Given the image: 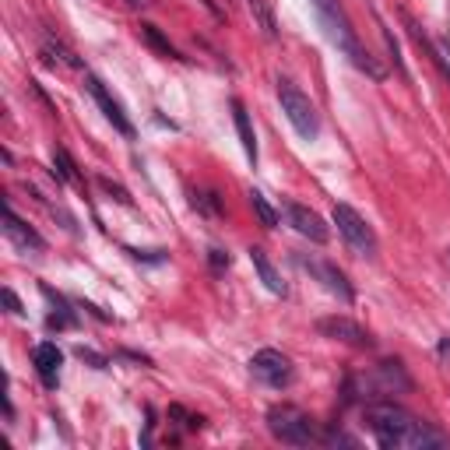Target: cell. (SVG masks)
I'll return each instance as SVG.
<instances>
[{
    "mask_svg": "<svg viewBox=\"0 0 450 450\" xmlns=\"http://www.w3.org/2000/svg\"><path fill=\"white\" fill-rule=\"evenodd\" d=\"M366 426H370L373 440L384 450H433V447H447V436L440 429H433L429 422H422L419 415H412V412H405L401 405H391V401L366 405Z\"/></svg>",
    "mask_w": 450,
    "mask_h": 450,
    "instance_id": "6da1fadb",
    "label": "cell"
},
{
    "mask_svg": "<svg viewBox=\"0 0 450 450\" xmlns=\"http://www.w3.org/2000/svg\"><path fill=\"white\" fill-rule=\"evenodd\" d=\"M313 15H317V22H320V29L327 32V39L359 67V70H366L370 77H384V67L363 50V43H359V36H355V29H352V22H348V15L341 11V4L338 0H313Z\"/></svg>",
    "mask_w": 450,
    "mask_h": 450,
    "instance_id": "7a4b0ae2",
    "label": "cell"
},
{
    "mask_svg": "<svg viewBox=\"0 0 450 450\" xmlns=\"http://www.w3.org/2000/svg\"><path fill=\"white\" fill-rule=\"evenodd\" d=\"M278 103H282V113L289 117L292 130L303 137V141H313L320 134V113L317 106L310 103V96L303 92V88L289 77H278Z\"/></svg>",
    "mask_w": 450,
    "mask_h": 450,
    "instance_id": "3957f363",
    "label": "cell"
},
{
    "mask_svg": "<svg viewBox=\"0 0 450 450\" xmlns=\"http://www.w3.org/2000/svg\"><path fill=\"white\" fill-rule=\"evenodd\" d=\"M267 429H271L275 440L292 443V447H310L317 440L313 419L296 405H275L271 412H267Z\"/></svg>",
    "mask_w": 450,
    "mask_h": 450,
    "instance_id": "277c9868",
    "label": "cell"
},
{
    "mask_svg": "<svg viewBox=\"0 0 450 450\" xmlns=\"http://www.w3.org/2000/svg\"><path fill=\"white\" fill-rule=\"evenodd\" d=\"M331 218H334L338 232L345 236V243H348L355 253H363V257H373V253H377V232H373V225H370L363 215H359L352 204H334Z\"/></svg>",
    "mask_w": 450,
    "mask_h": 450,
    "instance_id": "5b68a950",
    "label": "cell"
},
{
    "mask_svg": "<svg viewBox=\"0 0 450 450\" xmlns=\"http://www.w3.org/2000/svg\"><path fill=\"white\" fill-rule=\"evenodd\" d=\"M250 373H253L260 384H267V387H289L292 377H296L292 359L282 355L278 348H260V352H253V359H250Z\"/></svg>",
    "mask_w": 450,
    "mask_h": 450,
    "instance_id": "8992f818",
    "label": "cell"
},
{
    "mask_svg": "<svg viewBox=\"0 0 450 450\" xmlns=\"http://www.w3.org/2000/svg\"><path fill=\"white\" fill-rule=\"evenodd\" d=\"M317 331H320L324 338L341 341V345H352V348H370V345H373L370 331H366L363 324L348 320V317H320V320H317Z\"/></svg>",
    "mask_w": 450,
    "mask_h": 450,
    "instance_id": "52a82bcc",
    "label": "cell"
},
{
    "mask_svg": "<svg viewBox=\"0 0 450 450\" xmlns=\"http://www.w3.org/2000/svg\"><path fill=\"white\" fill-rule=\"evenodd\" d=\"M84 88H88V96H92V99L99 103V110L106 113V120H110V123H113V127H117L123 137H134V123L127 120L123 106H120V103H117V99L106 92V84H103L96 74H88V77H84Z\"/></svg>",
    "mask_w": 450,
    "mask_h": 450,
    "instance_id": "ba28073f",
    "label": "cell"
},
{
    "mask_svg": "<svg viewBox=\"0 0 450 450\" xmlns=\"http://www.w3.org/2000/svg\"><path fill=\"white\" fill-rule=\"evenodd\" d=\"M363 384H366V391H373L377 398L412 391V380H408V373H405V366H401V363H380V366H377Z\"/></svg>",
    "mask_w": 450,
    "mask_h": 450,
    "instance_id": "9c48e42d",
    "label": "cell"
},
{
    "mask_svg": "<svg viewBox=\"0 0 450 450\" xmlns=\"http://www.w3.org/2000/svg\"><path fill=\"white\" fill-rule=\"evenodd\" d=\"M285 218H289V225H292L299 236H306V239H313V243H327V236H331V229L324 225V218H320L317 211H310L306 204L289 201V204H285Z\"/></svg>",
    "mask_w": 450,
    "mask_h": 450,
    "instance_id": "30bf717a",
    "label": "cell"
},
{
    "mask_svg": "<svg viewBox=\"0 0 450 450\" xmlns=\"http://www.w3.org/2000/svg\"><path fill=\"white\" fill-rule=\"evenodd\" d=\"M299 264L306 267V271H310V275H317V278L324 282V289H327V292H334V296H341L345 303L352 299V285H348V278H345V275L338 271V267H334V264H324V260H299Z\"/></svg>",
    "mask_w": 450,
    "mask_h": 450,
    "instance_id": "8fae6325",
    "label": "cell"
},
{
    "mask_svg": "<svg viewBox=\"0 0 450 450\" xmlns=\"http://www.w3.org/2000/svg\"><path fill=\"white\" fill-rule=\"evenodd\" d=\"M32 363H36V373L43 377V384H46V387H57V377H60V363H63L60 348H57V345H50V341L36 345V352H32Z\"/></svg>",
    "mask_w": 450,
    "mask_h": 450,
    "instance_id": "7c38bea8",
    "label": "cell"
},
{
    "mask_svg": "<svg viewBox=\"0 0 450 450\" xmlns=\"http://www.w3.org/2000/svg\"><path fill=\"white\" fill-rule=\"evenodd\" d=\"M250 264H253V271L260 275V282H264V289H267V292L285 296V282H282V275L275 271V264L267 260V253H264L260 246H253V250H250Z\"/></svg>",
    "mask_w": 450,
    "mask_h": 450,
    "instance_id": "4fadbf2b",
    "label": "cell"
},
{
    "mask_svg": "<svg viewBox=\"0 0 450 450\" xmlns=\"http://www.w3.org/2000/svg\"><path fill=\"white\" fill-rule=\"evenodd\" d=\"M4 222H8V225H4V232H8L22 250H43V246H46V243H43V236H39L36 229H29V225H25L11 208H4Z\"/></svg>",
    "mask_w": 450,
    "mask_h": 450,
    "instance_id": "5bb4252c",
    "label": "cell"
},
{
    "mask_svg": "<svg viewBox=\"0 0 450 450\" xmlns=\"http://www.w3.org/2000/svg\"><path fill=\"white\" fill-rule=\"evenodd\" d=\"M232 117H236V130H239V141H243L246 158L257 162V137H253V127H250V113H246V106L239 99L232 103Z\"/></svg>",
    "mask_w": 450,
    "mask_h": 450,
    "instance_id": "9a60e30c",
    "label": "cell"
},
{
    "mask_svg": "<svg viewBox=\"0 0 450 450\" xmlns=\"http://www.w3.org/2000/svg\"><path fill=\"white\" fill-rule=\"evenodd\" d=\"M250 4V15L257 22V29L264 32V39H278V25H275V15L267 8V0H246Z\"/></svg>",
    "mask_w": 450,
    "mask_h": 450,
    "instance_id": "2e32d148",
    "label": "cell"
},
{
    "mask_svg": "<svg viewBox=\"0 0 450 450\" xmlns=\"http://www.w3.org/2000/svg\"><path fill=\"white\" fill-rule=\"evenodd\" d=\"M246 197H250V208H253V215L260 218V225H264V229H275V225H278V211H275L271 204H267V197H264L260 190H250Z\"/></svg>",
    "mask_w": 450,
    "mask_h": 450,
    "instance_id": "e0dca14e",
    "label": "cell"
},
{
    "mask_svg": "<svg viewBox=\"0 0 450 450\" xmlns=\"http://www.w3.org/2000/svg\"><path fill=\"white\" fill-rule=\"evenodd\" d=\"M141 39H144V43H148L155 53H162V57H169V60H179V53L172 50V43H169V39H165V36H162L155 25H148V22H144V25H141Z\"/></svg>",
    "mask_w": 450,
    "mask_h": 450,
    "instance_id": "ac0fdd59",
    "label": "cell"
},
{
    "mask_svg": "<svg viewBox=\"0 0 450 450\" xmlns=\"http://www.w3.org/2000/svg\"><path fill=\"white\" fill-rule=\"evenodd\" d=\"M53 165H57V176L67 179V183H77V169H74V158L67 155V148H53Z\"/></svg>",
    "mask_w": 450,
    "mask_h": 450,
    "instance_id": "d6986e66",
    "label": "cell"
},
{
    "mask_svg": "<svg viewBox=\"0 0 450 450\" xmlns=\"http://www.w3.org/2000/svg\"><path fill=\"white\" fill-rule=\"evenodd\" d=\"M46 57H57L60 63H67V67H81V60L63 46V43H53V39H46Z\"/></svg>",
    "mask_w": 450,
    "mask_h": 450,
    "instance_id": "ffe728a7",
    "label": "cell"
},
{
    "mask_svg": "<svg viewBox=\"0 0 450 450\" xmlns=\"http://www.w3.org/2000/svg\"><path fill=\"white\" fill-rule=\"evenodd\" d=\"M99 187H103L106 194H113V197H117L120 204H130V194H127V190H123L120 183H113V179H106V176H103V179H99Z\"/></svg>",
    "mask_w": 450,
    "mask_h": 450,
    "instance_id": "44dd1931",
    "label": "cell"
},
{
    "mask_svg": "<svg viewBox=\"0 0 450 450\" xmlns=\"http://www.w3.org/2000/svg\"><path fill=\"white\" fill-rule=\"evenodd\" d=\"M74 355L81 359V363H92L96 370H106V355H99V352H92V348H77Z\"/></svg>",
    "mask_w": 450,
    "mask_h": 450,
    "instance_id": "7402d4cb",
    "label": "cell"
},
{
    "mask_svg": "<svg viewBox=\"0 0 450 450\" xmlns=\"http://www.w3.org/2000/svg\"><path fill=\"white\" fill-rule=\"evenodd\" d=\"M433 53H436V60L443 63V74L450 77V43H447V39H440V43L433 46Z\"/></svg>",
    "mask_w": 450,
    "mask_h": 450,
    "instance_id": "603a6c76",
    "label": "cell"
},
{
    "mask_svg": "<svg viewBox=\"0 0 450 450\" xmlns=\"http://www.w3.org/2000/svg\"><path fill=\"white\" fill-rule=\"evenodd\" d=\"M4 306H8V313H15V317L25 313V310H22V299L15 296V289H4Z\"/></svg>",
    "mask_w": 450,
    "mask_h": 450,
    "instance_id": "cb8c5ba5",
    "label": "cell"
},
{
    "mask_svg": "<svg viewBox=\"0 0 450 450\" xmlns=\"http://www.w3.org/2000/svg\"><path fill=\"white\" fill-rule=\"evenodd\" d=\"M208 260H211V267H215V271H222V267H229V253H225V250H211V253H208Z\"/></svg>",
    "mask_w": 450,
    "mask_h": 450,
    "instance_id": "d4e9b609",
    "label": "cell"
},
{
    "mask_svg": "<svg viewBox=\"0 0 450 450\" xmlns=\"http://www.w3.org/2000/svg\"><path fill=\"white\" fill-rule=\"evenodd\" d=\"M436 352H440L443 363H450V334H447V338H440V348H436Z\"/></svg>",
    "mask_w": 450,
    "mask_h": 450,
    "instance_id": "484cf974",
    "label": "cell"
},
{
    "mask_svg": "<svg viewBox=\"0 0 450 450\" xmlns=\"http://www.w3.org/2000/svg\"><path fill=\"white\" fill-rule=\"evenodd\" d=\"M127 4H130V8H144V4H148V0H127Z\"/></svg>",
    "mask_w": 450,
    "mask_h": 450,
    "instance_id": "4316f807",
    "label": "cell"
}]
</instances>
